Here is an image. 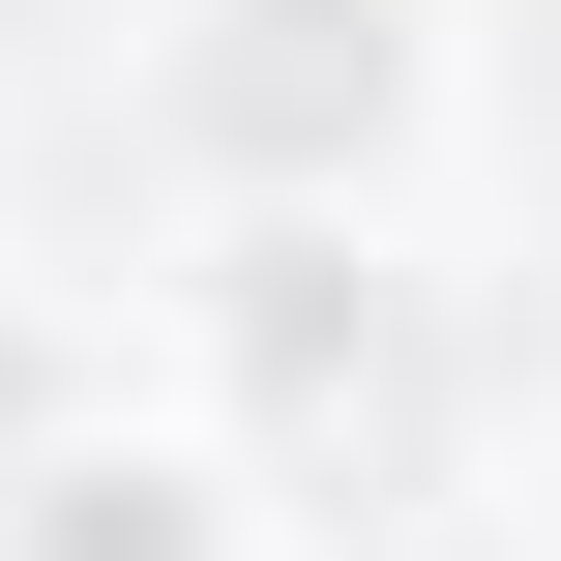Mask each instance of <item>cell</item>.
I'll list each match as a JSON object with an SVG mask.
<instances>
[{
	"instance_id": "cell-1",
	"label": "cell",
	"mask_w": 561,
	"mask_h": 561,
	"mask_svg": "<svg viewBox=\"0 0 561 561\" xmlns=\"http://www.w3.org/2000/svg\"><path fill=\"white\" fill-rule=\"evenodd\" d=\"M178 325H207V444L266 473V533H385V503H444V296H414L355 207H207Z\"/></svg>"
},
{
	"instance_id": "cell-2",
	"label": "cell",
	"mask_w": 561,
	"mask_h": 561,
	"mask_svg": "<svg viewBox=\"0 0 561 561\" xmlns=\"http://www.w3.org/2000/svg\"><path fill=\"white\" fill-rule=\"evenodd\" d=\"M444 118V0H178L148 30V148L207 207H385Z\"/></svg>"
},
{
	"instance_id": "cell-3",
	"label": "cell",
	"mask_w": 561,
	"mask_h": 561,
	"mask_svg": "<svg viewBox=\"0 0 561 561\" xmlns=\"http://www.w3.org/2000/svg\"><path fill=\"white\" fill-rule=\"evenodd\" d=\"M0 561H266V473L207 414H89L59 473H0Z\"/></svg>"
},
{
	"instance_id": "cell-4",
	"label": "cell",
	"mask_w": 561,
	"mask_h": 561,
	"mask_svg": "<svg viewBox=\"0 0 561 561\" xmlns=\"http://www.w3.org/2000/svg\"><path fill=\"white\" fill-rule=\"evenodd\" d=\"M59 444H89V325H30V296H0V473H59Z\"/></svg>"
}]
</instances>
